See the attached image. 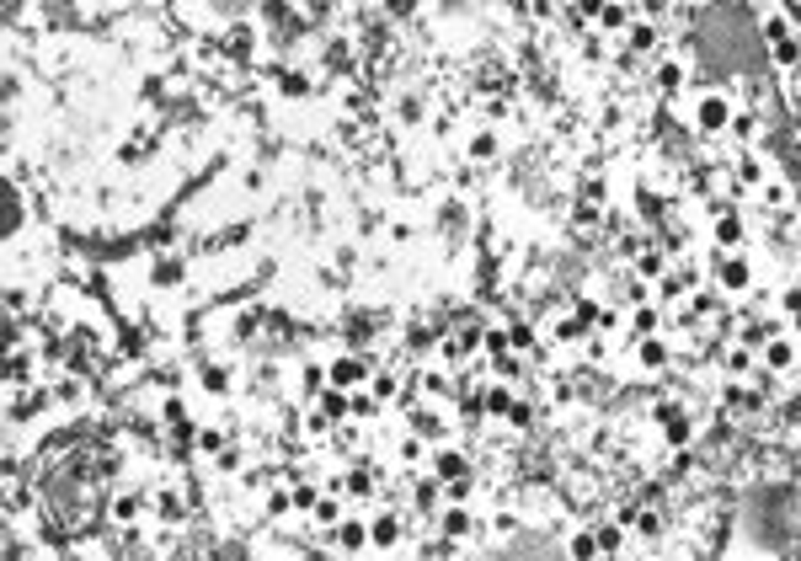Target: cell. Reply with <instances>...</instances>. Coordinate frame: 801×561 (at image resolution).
Masks as SVG:
<instances>
[{"mask_svg":"<svg viewBox=\"0 0 801 561\" xmlns=\"http://www.w3.org/2000/svg\"><path fill=\"white\" fill-rule=\"evenodd\" d=\"M726 118H732V113H726V102H721V97H705L700 113H695V123H700L705 134H721V129H726Z\"/></svg>","mask_w":801,"mask_h":561,"instance_id":"6da1fadb","label":"cell"},{"mask_svg":"<svg viewBox=\"0 0 801 561\" xmlns=\"http://www.w3.org/2000/svg\"><path fill=\"white\" fill-rule=\"evenodd\" d=\"M716 278L726 283V289H748L753 273H748V262H742V257H726V262H716Z\"/></svg>","mask_w":801,"mask_h":561,"instance_id":"7a4b0ae2","label":"cell"},{"mask_svg":"<svg viewBox=\"0 0 801 561\" xmlns=\"http://www.w3.org/2000/svg\"><path fill=\"white\" fill-rule=\"evenodd\" d=\"M764 363H769V369H791V363H796V348H791V342H769V348H764Z\"/></svg>","mask_w":801,"mask_h":561,"instance_id":"3957f363","label":"cell"},{"mask_svg":"<svg viewBox=\"0 0 801 561\" xmlns=\"http://www.w3.org/2000/svg\"><path fill=\"white\" fill-rule=\"evenodd\" d=\"M636 359L646 363V369H662V363H668V348H662L657 337H646V342H641V353H636Z\"/></svg>","mask_w":801,"mask_h":561,"instance_id":"277c9868","label":"cell"},{"mask_svg":"<svg viewBox=\"0 0 801 561\" xmlns=\"http://www.w3.org/2000/svg\"><path fill=\"white\" fill-rule=\"evenodd\" d=\"M331 380H337V385H358V380H363V363H353V359L331 363Z\"/></svg>","mask_w":801,"mask_h":561,"instance_id":"5b68a950","label":"cell"},{"mask_svg":"<svg viewBox=\"0 0 801 561\" xmlns=\"http://www.w3.org/2000/svg\"><path fill=\"white\" fill-rule=\"evenodd\" d=\"M662 422H668V439H673V444H689V417H679V412H662Z\"/></svg>","mask_w":801,"mask_h":561,"instance_id":"8992f818","label":"cell"},{"mask_svg":"<svg viewBox=\"0 0 801 561\" xmlns=\"http://www.w3.org/2000/svg\"><path fill=\"white\" fill-rule=\"evenodd\" d=\"M716 240H721V246H737V240H742V225L732 220V214H726V220L716 225Z\"/></svg>","mask_w":801,"mask_h":561,"instance_id":"52a82bcc","label":"cell"},{"mask_svg":"<svg viewBox=\"0 0 801 561\" xmlns=\"http://www.w3.org/2000/svg\"><path fill=\"white\" fill-rule=\"evenodd\" d=\"M320 412H326V417H342V412H347V396H342V390H326Z\"/></svg>","mask_w":801,"mask_h":561,"instance_id":"ba28073f","label":"cell"},{"mask_svg":"<svg viewBox=\"0 0 801 561\" xmlns=\"http://www.w3.org/2000/svg\"><path fill=\"white\" fill-rule=\"evenodd\" d=\"M396 535H400L396 519H380V524H374V545H396Z\"/></svg>","mask_w":801,"mask_h":561,"instance_id":"9c48e42d","label":"cell"},{"mask_svg":"<svg viewBox=\"0 0 801 561\" xmlns=\"http://www.w3.org/2000/svg\"><path fill=\"white\" fill-rule=\"evenodd\" d=\"M662 86H668V91H679V86H684V70H679V64H662Z\"/></svg>","mask_w":801,"mask_h":561,"instance_id":"30bf717a","label":"cell"},{"mask_svg":"<svg viewBox=\"0 0 801 561\" xmlns=\"http://www.w3.org/2000/svg\"><path fill=\"white\" fill-rule=\"evenodd\" d=\"M492 150H497V140H492V134H476V140H470V155H481V160H486Z\"/></svg>","mask_w":801,"mask_h":561,"instance_id":"8fae6325","label":"cell"},{"mask_svg":"<svg viewBox=\"0 0 801 561\" xmlns=\"http://www.w3.org/2000/svg\"><path fill=\"white\" fill-rule=\"evenodd\" d=\"M443 524H449V535H465V529H470V513H465V508H454Z\"/></svg>","mask_w":801,"mask_h":561,"instance_id":"7c38bea8","label":"cell"},{"mask_svg":"<svg viewBox=\"0 0 801 561\" xmlns=\"http://www.w3.org/2000/svg\"><path fill=\"white\" fill-rule=\"evenodd\" d=\"M775 59H780V64H796L801 48H796V43H775Z\"/></svg>","mask_w":801,"mask_h":561,"instance_id":"4fadbf2b","label":"cell"},{"mask_svg":"<svg viewBox=\"0 0 801 561\" xmlns=\"http://www.w3.org/2000/svg\"><path fill=\"white\" fill-rule=\"evenodd\" d=\"M641 273H646V278H657V273H662V257H657V251H646V257H641Z\"/></svg>","mask_w":801,"mask_h":561,"instance_id":"5bb4252c","label":"cell"},{"mask_svg":"<svg viewBox=\"0 0 801 561\" xmlns=\"http://www.w3.org/2000/svg\"><path fill=\"white\" fill-rule=\"evenodd\" d=\"M599 17H604V27H625V11H620V6H604Z\"/></svg>","mask_w":801,"mask_h":561,"instance_id":"9a60e30c","label":"cell"},{"mask_svg":"<svg viewBox=\"0 0 801 561\" xmlns=\"http://www.w3.org/2000/svg\"><path fill=\"white\" fill-rule=\"evenodd\" d=\"M572 551H577V556H593V551H599V540H593V535H577V540H572Z\"/></svg>","mask_w":801,"mask_h":561,"instance_id":"2e32d148","label":"cell"},{"mask_svg":"<svg viewBox=\"0 0 801 561\" xmlns=\"http://www.w3.org/2000/svg\"><path fill=\"white\" fill-rule=\"evenodd\" d=\"M342 545H363V529H358V524H342Z\"/></svg>","mask_w":801,"mask_h":561,"instance_id":"e0dca14e","label":"cell"},{"mask_svg":"<svg viewBox=\"0 0 801 561\" xmlns=\"http://www.w3.org/2000/svg\"><path fill=\"white\" fill-rule=\"evenodd\" d=\"M155 278H160V283H177V278H182V267H177V262H166V267H155Z\"/></svg>","mask_w":801,"mask_h":561,"instance_id":"ac0fdd59","label":"cell"},{"mask_svg":"<svg viewBox=\"0 0 801 561\" xmlns=\"http://www.w3.org/2000/svg\"><path fill=\"white\" fill-rule=\"evenodd\" d=\"M630 43L636 48H652V27H630Z\"/></svg>","mask_w":801,"mask_h":561,"instance_id":"d6986e66","label":"cell"},{"mask_svg":"<svg viewBox=\"0 0 801 561\" xmlns=\"http://www.w3.org/2000/svg\"><path fill=\"white\" fill-rule=\"evenodd\" d=\"M657 326V310H636V332H652Z\"/></svg>","mask_w":801,"mask_h":561,"instance_id":"ffe728a7","label":"cell"},{"mask_svg":"<svg viewBox=\"0 0 801 561\" xmlns=\"http://www.w3.org/2000/svg\"><path fill=\"white\" fill-rule=\"evenodd\" d=\"M486 406H492V412H508L513 401H508V390H492V396H486Z\"/></svg>","mask_w":801,"mask_h":561,"instance_id":"44dd1931","label":"cell"},{"mask_svg":"<svg viewBox=\"0 0 801 561\" xmlns=\"http://www.w3.org/2000/svg\"><path fill=\"white\" fill-rule=\"evenodd\" d=\"M246 48H251V32H235V38H230V54H235V59H240Z\"/></svg>","mask_w":801,"mask_h":561,"instance_id":"7402d4cb","label":"cell"},{"mask_svg":"<svg viewBox=\"0 0 801 561\" xmlns=\"http://www.w3.org/2000/svg\"><path fill=\"white\" fill-rule=\"evenodd\" d=\"M796 326H801V310H796Z\"/></svg>","mask_w":801,"mask_h":561,"instance_id":"603a6c76","label":"cell"}]
</instances>
